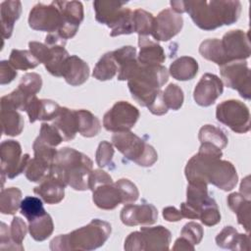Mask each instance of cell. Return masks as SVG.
Wrapping results in <instances>:
<instances>
[{
	"label": "cell",
	"mask_w": 251,
	"mask_h": 251,
	"mask_svg": "<svg viewBox=\"0 0 251 251\" xmlns=\"http://www.w3.org/2000/svg\"><path fill=\"white\" fill-rule=\"evenodd\" d=\"M222 157L199 150L187 162L184 174L188 183H211L224 191H230L235 187L238 176L234 166Z\"/></svg>",
	"instance_id": "obj_1"
},
{
	"label": "cell",
	"mask_w": 251,
	"mask_h": 251,
	"mask_svg": "<svg viewBox=\"0 0 251 251\" xmlns=\"http://www.w3.org/2000/svg\"><path fill=\"white\" fill-rule=\"evenodd\" d=\"M183 10L199 28L213 30L234 24L240 16L241 3L223 0L183 1Z\"/></svg>",
	"instance_id": "obj_2"
},
{
	"label": "cell",
	"mask_w": 251,
	"mask_h": 251,
	"mask_svg": "<svg viewBox=\"0 0 251 251\" xmlns=\"http://www.w3.org/2000/svg\"><path fill=\"white\" fill-rule=\"evenodd\" d=\"M93 162L85 154L69 147L58 150L49 169V174L56 176L75 190L84 191L88 188V178Z\"/></svg>",
	"instance_id": "obj_3"
},
{
	"label": "cell",
	"mask_w": 251,
	"mask_h": 251,
	"mask_svg": "<svg viewBox=\"0 0 251 251\" xmlns=\"http://www.w3.org/2000/svg\"><path fill=\"white\" fill-rule=\"evenodd\" d=\"M138 62V61H137ZM169 79V71L162 65L147 66L137 64L127 86L132 98L142 107H150L162 93L161 87Z\"/></svg>",
	"instance_id": "obj_4"
},
{
	"label": "cell",
	"mask_w": 251,
	"mask_h": 251,
	"mask_svg": "<svg viewBox=\"0 0 251 251\" xmlns=\"http://www.w3.org/2000/svg\"><path fill=\"white\" fill-rule=\"evenodd\" d=\"M111 231V225L108 222L94 219L82 227L53 238L50 242V249L53 251L94 250L108 240Z\"/></svg>",
	"instance_id": "obj_5"
},
{
	"label": "cell",
	"mask_w": 251,
	"mask_h": 251,
	"mask_svg": "<svg viewBox=\"0 0 251 251\" xmlns=\"http://www.w3.org/2000/svg\"><path fill=\"white\" fill-rule=\"evenodd\" d=\"M126 3V1L110 0H97L93 2L95 20L111 28V36L134 32L133 12L128 8H125Z\"/></svg>",
	"instance_id": "obj_6"
},
{
	"label": "cell",
	"mask_w": 251,
	"mask_h": 251,
	"mask_svg": "<svg viewBox=\"0 0 251 251\" xmlns=\"http://www.w3.org/2000/svg\"><path fill=\"white\" fill-rule=\"evenodd\" d=\"M113 145L128 160L141 167H151L158 160L153 146L131 131L116 132L112 136Z\"/></svg>",
	"instance_id": "obj_7"
},
{
	"label": "cell",
	"mask_w": 251,
	"mask_h": 251,
	"mask_svg": "<svg viewBox=\"0 0 251 251\" xmlns=\"http://www.w3.org/2000/svg\"><path fill=\"white\" fill-rule=\"evenodd\" d=\"M217 120L236 133H246L250 129V112L241 101L230 99L220 103L216 108Z\"/></svg>",
	"instance_id": "obj_8"
},
{
	"label": "cell",
	"mask_w": 251,
	"mask_h": 251,
	"mask_svg": "<svg viewBox=\"0 0 251 251\" xmlns=\"http://www.w3.org/2000/svg\"><path fill=\"white\" fill-rule=\"evenodd\" d=\"M1 176L4 183L5 176L14 178L25 173L28 163L29 155H22L21 144L16 140H5L0 145Z\"/></svg>",
	"instance_id": "obj_9"
},
{
	"label": "cell",
	"mask_w": 251,
	"mask_h": 251,
	"mask_svg": "<svg viewBox=\"0 0 251 251\" xmlns=\"http://www.w3.org/2000/svg\"><path fill=\"white\" fill-rule=\"evenodd\" d=\"M136 107L126 101L116 102L103 117V126L112 132L129 131L139 118Z\"/></svg>",
	"instance_id": "obj_10"
},
{
	"label": "cell",
	"mask_w": 251,
	"mask_h": 251,
	"mask_svg": "<svg viewBox=\"0 0 251 251\" xmlns=\"http://www.w3.org/2000/svg\"><path fill=\"white\" fill-rule=\"evenodd\" d=\"M220 73L227 87L237 90L246 100L251 98L250 71L244 60L232 61L220 66Z\"/></svg>",
	"instance_id": "obj_11"
},
{
	"label": "cell",
	"mask_w": 251,
	"mask_h": 251,
	"mask_svg": "<svg viewBox=\"0 0 251 251\" xmlns=\"http://www.w3.org/2000/svg\"><path fill=\"white\" fill-rule=\"evenodd\" d=\"M63 18L55 1L49 5L38 3L29 12L28 25L34 30L57 32L62 25Z\"/></svg>",
	"instance_id": "obj_12"
},
{
	"label": "cell",
	"mask_w": 251,
	"mask_h": 251,
	"mask_svg": "<svg viewBox=\"0 0 251 251\" xmlns=\"http://www.w3.org/2000/svg\"><path fill=\"white\" fill-rule=\"evenodd\" d=\"M221 44L225 64L232 61H245L250 57L251 47L248 32L241 29L229 30L221 39Z\"/></svg>",
	"instance_id": "obj_13"
},
{
	"label": "cell",
	"mask_w": 251,
	"mask_h": 251,
	"mask_svg": "<svg viewBox=\"0 0 251 251\" xmlns=\"http://www.w3.org/2000/svg\"><path fill=\"white\" fill-rule=\"evenodd\" d=\"M62 14L63 22L60 29L56 32L62 38L74 37L83 21V6L79 1H55Z\"/></svg>",
	"instance_id": "obj_14"
},
{
	"label": "cell",
	"mask_w": 251,
	"mask_h": 251,
	"mask_svg": "<svg viewBox=\"0 0 251 251\" xmlns=\"http://www.w3.org/2000/svg\"><path fill=\"white\" fill-rule=\"evenodd\" d=\"M183 19L172 9L161 11L154 19L152 37L157 41H168L182 28Z\"/></svg>",
	"instance_id": "obj_15"
},
{
	"label": "cell",
	"mask_w": 251,
	"mask_h": 251,
	"mask_svg": "<svg viewBox=\"0 0 251 251\" xmlns=\"http://www.w3.org/2000/svg\"><path fill=\"white\" fill-rule=\"evenodd\" d=\"M224 91V83L216 75L204 74L193 91V99L197 105L209 107L222 95Z\"/></svg>",
	"instance_id": "obj_16"
},
{
	"label": "cell",
	"mask_w": 251,
	"mask_h": 251,
	"mask_svg": "<svg viewBox=\"0 0 251 251\" xmlns=\"http://www.w3.org/2000/svg\"><path fill=\"white\" fill-rule=\"evenodd\" d=\"M121 221L124 225L134 226L138 225H153L157 222L158 211L157 208L150 203L140 205L126 204L121 211Z\"/></svg>",
	"instance_id": "obj_17"
},
{
	"label": "cell",
	"mask_w": 251,
	"mask_h": 251,
	"mask_svg": "<svg viewBox=\"0 0 251 251\" xmlns=\"http://www.w3.org/2000/svg\"><path fill=\"white\" fill-rule=\"evenodd\" d=\"M61 107L58 103L48 99H38L35 95L31 96L26 104L25 112L30 123L35 121L54 120L60 112Z\"/></svg>",
	"instance_id": "obj_18"
},
{
	"label": "cell",
	"mask_w": 251,
	"mask_h": 251,
	"mask_svg": "<svg viewBox=\"0 0 251 251\" xmlns=\"http://www.w3.org/2000/svg\"><path fill=\"white\" fill-rule=\"evenodd\" d=\"M66 186L67 185L60 179L48 173V175L39 182V185L34 187L33 192L40 196L47 204H58L65 197Z\"/></svg>",
	"instance_id": "obj_19"
},
{
	"label": "cell",
	"mask_w": 251,
	"mask_h": 251,
	"mask_svg": "<svg viewBox=\"0 0 251 251\" xmlns=\"http://www.w3.org/2000/svg\"><path fill=\"white\" fill-rule=\"evenodd\" d=\"M143 250H169L172 234L163 226L140 228Z\"/></svg>",
	"instance_id": "obj_20"
},
{
	"label": "cell",
	"mask_w": 251,
	"mask_h": 251,
	"mask_svg": "<svg viewBox=\"0 0 251 251\" xmlns=\"http://www.w3.org/2000/svg\"><path fill=\"white\" fill-rule=\"evenodd\" d=\"M63 77L72 86L81 85L89 77V66L75 55L69 56L64 65Z\"/></svg>",
	"instance_id": "obj_21"
},
{
	"label": "cell",
	"mask_w": 251,
	"mask_h": 251,
	"mask_svg": "<svg viewBox=\"0 0 251 251\" xmlns=\"http://www.w3.org/2000/svg\"><path fill=\"white\" fill-rule=\"evenodd\" d=\"M138 46L140 49L137 56L139 64L154 66L165 62L166 55L164 49L159 43L149 39L148 36L138 35Z\"/></svg>",
	"instance_id": "obj_22"
},
{
	"label": "cell",
	"mask_w": 251,
	"mask_h": 251,
	"mask_svg": "<svg viewBox=\"0 0 251 251\" xmlns=\"http://www.w3.org/2000/svg\"><path fill=\"white\" fill-rule=\"evenodd\" d=\"M92 200L94 204L103 210H113L123 204V197L115 182L97 186L93 191Z\"/></svg>",
	"instance_id": "obj_23"
},
{
	"label": "cell",
	"mask_w": 251,
	"mask_h": 251,
	"mask_svg": "<svg viewBox=\"0 0 251 251\" xmlns=\"http://www.w3.org/2000/svg\"><path fill=\"white\" fill-rule=\"evenodd\" d=\"M216 243L221 248L229 250H249L250 249V237L249 234L238 233L237 230L227 226L217 235Z\"/></svg>",
	"instance_id": "obj_24"
},
{
	"label": "cell",
	"mask_w": 251,
	"mask_h": 251,
	"mask_svg": "<svg viewBox=\"0 0 251 251\" xmlns=\"http://www.w3.org/2000/svg\"><path fill=\"white\" fill-rule=\"evenodd\" d=\"M53 126L59 130L64 141L74 139L78 132L76 110L61 107L59 114L53 120Z\"/></svg>",
	"instance_id": "obj_25"
},
{
	"label": "cell",
	"mask_w": 251,
	"mask_h": 251,
	"mask_svg": "<svg viewBox=\"0 0 251 251\" xmlns=\"http://www.w3.org/2000/svg\"><path fill=\"white\" fill-rule=\"evenodd\" d=\"M113 55L119 66L118 79L127 80L138 64L136 48L132 46H123L114 50Z\"/></svg>",
	"instance_id": "obj_26"
},
{
	"label": "cell",
	"mask_w": 251,
	"mask_h": 251,
	"mask_svg": "<svg viewBox=\"0 0 251 251\" xmlns=\"http://www.w3.org/2000/svg\"><path fill=\"white\" fill-rule=\"evenodd\" d=\"M22 14V3L18 0L3 1L0 4V15H1V28L2 37L4 39L10 38L13 30L15 22L20 18Z\"/></svg>",
	"instance_id": "obj_27"
},
{
	"label": "cell",
	"mask_w": 251,
	"mask_h": 251,
	"mask_svg": "<svg viewBox=\"0 0 251 251\" xmlns=\"http://www.w3.org/2000/svg\"><path fill=\"white\" fill-rule=\"evenodd\" d=\"M227 206L229 209L236 214L237 222L243 226L245 230L249 233L250 231V212L251 202L250 199L245 198L241 193L233 192L227 196Z\"/></svg>",
	"instance_id": "obj_28"
},
{
	"label": "cell",
	"mask_w": 251,
	"mask_h": 251,
	"mask_svg": "<svg viewBox=\"0 0 251 251\" xmlns=\"http://www.w3.org/2000/svg\"><path fill=\"white\" fill-rule=\"evenodd\" d=\"M198 73L197 61L189 56H182L175 60L169 69V74L177 80L185 81L194 78Z\"/></svg>",
	"instance_id": "obj_29"
},
{
	"label": "cell",
	"mask_w": 251,
	"mask_h": 251,
	"mask_svg": "<svg viewBox=\"0 0 251 251\" xmlns=\"http://www.w3.org/2000/svg\"><path fill=\"white\" fill-rule=\"evenodd\" d=\"M119 72V66L115 57L113 55V51L105 53L97 64L94 67L92 76L98 80L105 81L112 79L117 73Z\"/></svg>",
	"instance_id": "obj_30"
},
{
	"label": "cell",
	"mask_w": 251,
	"mask_h": 251,
	"mask_svg": "<svg viewBox=\"0 0 251 251\" xmlns=\"http://www.w3.org/2000/svg\"><path fill=\"white\" fill-rule=\"evenodd\" d=\"M1 125L2 132L5 135L17 136L22 133L25 121L23 116L17 110L5 109L1 110Z\"/></svg>",
	"instance_id": "obj_31"
},
{
	"label": "cell",
	"mask_w": 251,
	"mask_h": 251,
	"mask_svg": "<svg viewBox=\"0 0 251 251\" xmlns=\"http://www.w3.org/2000/svg\"><path fill=\"white\" fill-rule=\"evenodd\" d=\"M78 132L84 137H93L101 130V124L97 117H95L88 110H76Z\"/></svg>",
	"instance_id": "obj_32"
},
{
	"label": "cell",
	"mask_w": 251,
	"mask_h": 251,
	"mask_svg": "<svg viewBox=\"0 0 251 251\" xmlns=\"http://www.w3.org/2000/svg\"><path fill=\"white\" fill-rule=\"evenodd\" d=\"M28 230L30 236L36 241L47 239L54 230V224L51 216L48 213L28 222Z\"/></svg>",
	"instance_id": "obj_33"
},
{
	"label": "cell",
	"mask_w": 251,
	"mask_h": 251,
	"mask_svg": "<svg viewBox=\"0 0 251 251\" xmlns=\"http://www.w3.org/2000/svg\"><path fill=\"white\" fill-rule=\"evenodd\" d=\"M186 204L189 205L197 214L200 215L201 209L211 199L208 194L207 184L188 183L186 190Z\"/></svg>",
	"instance_id": "obj_34"
},
{
	"label": "cell",
	"mask_w": 251,
	"mask_h": 251,
	"mask_svg": "<svg viewBox=\"0 0 251 251\" xmlns=\"http://www.w3.org/2000/svg\"><path fill=\"white\" fill-rule=\"evenodd\" d=\"M22 203V191L17 187H9L1 190L0 212L4 215H14Z\"/></svg>",
	"instance_id": "obj_35"
},
{
	"label": "cell",
	"mask_w": 251,
	"mask_h": 251,
	"mask_svg": "<svg viewBox=\"0 0 251 251\" xmlns=\"http://www.w3.org/2000/svg\"><path fill=\"white\" fill-rule=\"evenodd\" d=\"M50 47V57L48 62L44 65L46 70L54 76H63V69L66 60L69 58V53L65 46L56 45Z\"/></svg>",
	"instance_id": "obj_36"
},
{
	"label": "cell",
	"mask_w": 251,
	"mask_h": 251,
	"mask_svg": "<svg viewBox=\"0 0 251 251\" xmlns=\"http://www.w3.org/2000/svg\"><path fill=\"white\" fill-rule=\"evenodd\" d=\"M198 138L201 143L212 144L219 149H224L228 142L226 133L219 127L212 125L203 126L198 133Z\"/></svg>",
	"instance_id": "obj_37"
},
{
	"label": "cell",
	"mask_w": 251,
	"mask_h": 251,
	"mask_svg": "<svg viewBox=\"0 0 251 251\" xmlns=\"http://www.w3.org/2000/svg\"><path fill=\"white\" fill-rule=\"evenodd\" d=\"M199 53L208 61L216 63L219 66L225 65L221 39L210 38L204 40L199 46Z\"/></svg>",
	"instance_id": "obj_38"
},
{
	"label": "cell",
	"mask_w": 251,
	"mask_h": 251,
	"mask_svg": "<svg viewBox=\"0 0 251 251\" xmlns=\"http://www.w3.org/2000/svg\"><path fill=\"white\" fill-rule=\"evenodd\" d=\"M9 63L16 69L26 71L36 68L40 63L29 50L13 49L9 57Z\"/></svg>",
	"instance_id": "obj_39"
},
{
	"label": "cell",
	"mask_w": 251,
	"mask_h": 251,
	"mask_svg": "<svg viewBox=\"0 0 251 251\" xmlns=\"http://www.w3.org/2000/svg\"><path fill=\"white\" fill-rule=\"evenodd\" d=\"M154 17L151 13L143 10L136 9L133 11V27L134 32L138 35L148 36L151 35L154 25Z\"/></svg>",
	"instance_id": "obj_40"
},
{
	"label": "cell",
	"mask_w": 251,
	"mask_h": 251,
	"mask_svg": "<svg viewBox=\"0 0 251 251\" xmlns=\"http://www.w3.org/2000/svg\"><path fill=\"white\" fill-rule=\"evenodd\" d=\"M33 96V95H32ZM31 96L25 93L19 87L12 91L10 94L1 97V110L12 109L25 111L26 104Z\"/></svg>",
	"instance_id": "obj_41"
},
{
	"label": "cell",
	"mask_w": 251,
	"mask_h": 251,
	"mask_svg": "<svg viewBox=\"0 0 251 251\" xmlns=\"http://www.w3.org/2000/svg\"><path fill=\"white\" fill-rule=\"evenodd\" d=\"M20 209H21V214L25 218H26L28 222L46 213L41 199L34 196H26L25 198H24L22 200Z\"/></svg>",
	"instance_id": "obj_42"
},
{
	"label": "cell",
	"mask_w": 251,
	"mask_h": 251,
	"mask_svg": "<svg viewBox=\"0 0 251 251\" xmlns=\"http://www.w3.org/2000/svg\"><path fill=\"white\" fill-rule=\"evenodd\" d=\"M50 166L37 158H32L25 171V177L32 182H40L49 173Z\"/></svg>",
	"instance_id": "obj_43"
},
{
	"label": "cell",
	"mask_w": 251,
	"mask_h": 251,
	"mask_svg": "<svg viewBox=\"0 0 251 251\" xmlns=\"http://www.w3.org/2000/svg\"><path fill=\"white\" fill-rule=\"evenodd\" d=\"M163 99L168 109L176 111L183 104V100H184L183 91L178 85L175 83H171L163 91Z\"/></svg>",
	"instance_id": "obj_44"
},
{
	"label": "cell",
	"mask_w": 251,
	"mask_h": 251,
	"mask_svg": "<svg viewBox=\"0 0 251 251\" xmlns=\"http://www.w3.org/2000/svg\"><path fill=\"white\" fill-rule=\"evenodd\" d=\"M199 220L207 226H212L221 222V214L216 201L211 198L201 209Z\"/></svg>",
	"instance_id": "obj_45"
},
{
	"label": "cell",
	"mask_w": 251,
	"mask_h": 251,
	"mask_svg": "<svg viewBox=\"0 0 251 251\" xmlns=\"http://www.w3.org/2000/svg\"><path fill=\"white\" fill-rule=\"evenodd\" d=\"M32 148H33L34 157L39 159L40 161L46 163L47 165H49L51 167V165L57 155V152H58L55 149V147L47 144L46 142L42 141L41 139H39L37 137L33 142Z\"/></svg>",
	"instance_id": "obj_46"
},
{
	"label": "cell",
	"mask_w": 251,
	"mask_h": 251,
	"mask_svg": "<svg viewBox=\"0 0 251 251\" xmlns=\"http://www.w3.org/2000/svg\"><path fill=\"white\" fill-rule=\"evenodd\" d=\"M42 86V78L36 73H27L23 75L20 80L19 88L27 95H35L38 93Z\"/></svg>",
	"instance_id": "obj_47"
},
{
	"label": "cell",
	"mask_w": 251,
	"mask_h": 251,
	"mask_svg": "<svg viewBox=\"0 0 251 251\" xmlns=\"http://www.w3.org/2000/svg\"><path fill=\"white\" fill-rule=\"evenodd\" d=\"M114 147L113 144L107 140H103L99 143L98 148L95 154V160L97 165L100 168L110 167L113 164V156H114Z\"/></svg>",
	"instance_id": "obj_48"
},
{
	"label": "cell",
	"mask_w": 251,
	"mask_h": 251,
	"mask_svg": "<svg viewBox=\"0 0 251 251\" xmlns=\"http://www.w3.org/2000/svg\"><path fill=\"white\" fill-rule=\"evenodd\" d=\"M116 185L119 187L122 197H123V204H129L133 203L138 199L139 191L136 185L131 182L127 178H121L117 180Z\"/></svg>",
	"instance_id": "obj_49"
},
{
	"label": "cell",
	"mask_w": 251,
	"mask_h": 251,
	"mask_svg": "<svg viewBox=\"0 0 251 251\" xmlns=\"http://www.w3.org/2000/svg\"><path fill=\"white\" fill-rule=\"evenodd\" d=\"M37 137L53 147L58 146L62 141H64L59 130L53 125H48L45 123L41 125L39 135Z\"/></svg>",
	"instance_id": "obj_50"
},
{
	"label": "cell",
	"mask_w": 251,
	"mask_h": 251,
	"mask_svg": "<svg viewBox=\"0 0 251 251\" xmlns=\"http://www.w3.org/2000/svg\"><path fill=\"white\" fill-rule=\"evenodd\" d=\"M203 234L204 231L202 226L195 222H189L185 224L180 231V236L186 238L193 245H197L201 242Z\"/></svg>",
	"instance_id": "obj_51"
},
{
	"label": "cell",
	"mask_w": 251,
	"mask_h": 251,
	"mask_svg": "<svg viewBox=\"0 0 251 251\" xmlns=\"http://www.w3.org/2000/svg\"><path fill=\"white\" fill-rule=\"evenodd\" d=\"M27 232V227L25 223L19 217H14L11 222L10 226V234L11 238L16 245H18L22 250H24V246L22 242Z\"/></svg>",
	"instance_id": "obj_52"
},
{
	"label": "cell",
	"mask_w": 251,
	"mask_h": 251,
	"mask_svg": "<svg viewBox=\"0 0 251 251\" xmlns=\"http://www.w3.org/2000/svg\"><path fill=\"white\" fill-rule=\"evenodd\" d=\"M111 182H113V179L111 176L108 175L105 171L100 169H96L94 171L92 170L88 178V188L89 190L93 191L97 186Z\"/></svg>",
	"instance_id": "obj_53"
},
{
	"label": "cell",
	"mask_w": 251,
	"mask_h": 251,
	"mask_svg": "<svg viewBox=\"0 0 251 251\" xmlns=\"http://www.w3.org/2000/svg\"><path fill=\"white\" fill-rule=\"evenodd\" d=\"M29 51L41 64H46L50 57V47L45 43H40L37 41H30L28 43Z\"/></svg>",
	"instance_id": "obj_54"
},
{
	"label": "cell",
	"mask_w": 251,
	"mask_h": 251,
	"mask_svg": "<svg viewBox=\"0 0 251 251\" xmlns=\"http://www.w3.org/2000/svg\"><path fill=\"white\" fill-rule=\"evenodd\" d=\"M0 249L1 250H20L22 249L14 243L10 234V227L5 223H1L0 228Z\"/></svg>",
	"instance_id": "obj_55"
},
{
	"label": "cell",
	"mask_w": 251,
	"mask_h": 251,
	"mask_svg": "<svg viewBox=\"0 0 251 251\" xmlns=\"http://www.w3.org/2000/svg\"><path fill=\"white\" fill-rule=\"evenodd\" d=\"M17 70L9 63V61L0 62V84H8L17 76Z\"/></svg>",
	"instance_id": "obj_56"
},
{
	"label": "cell",
	"mask_w": 251,
	"mask_h": 251,
	"mask_svg": "<svg viewBox=\"0 0 251 251\" xmlns=\"http://www.w3.org/2000/svg\"><path fill=\"white\" fill-rule=\"evenodd\" d=\"M125 250L127 251H141L143 250L142 238L140 231H133L128 234L125 240Z\"/></svg>",
	"instance_id": "obj_57"
},
{
	"label": "cell",
	"mask_w": 251,
	"mask_h": 251,
	"mask_svg": "<svg viewBox=\"0 0 251 251\" xmlns=\"http://www.w3.org/2000/svg\"><path fill=\"white\" fill-rule=\"evenodd\" d=\"M163 217L168 222H178L183 218L180 211L172 206L163 209Z\"/></svg>",
	"instance_id": "obj_58"
},
{
	"label": "cell",
	"mask_w": 251,
	"mask_h": 251,
	"mask_svg": "<svg viewBox=\"0 0 251 251\" xmlns=\"http://www.w3.org/2000/svg\"><path fill=\"white\" fill-rule=\"evenodd\" d=\"M173 250H188V251L191 250V251H193L194 245L191 244L186 238L180 236L176 240Z\"/></svg>",
	"instance_id": "obj_59"
},
{
	"label": "cell",
	"mask_w": 251,
	"mask_h": 251,
	"mask_svg": "<svg viewBox=\"0 0 251 251\" xmlns=\"http://www.w3.org/2000/svg\"><path fill=\"white\" fill-rule=\"evenodd\" d=\"M240 193L247 199H250V180L249 176H246L244 179H242V182L240 184Z\"/></svg>",
	"instance_id": "obj_60"
}]
</instances>
